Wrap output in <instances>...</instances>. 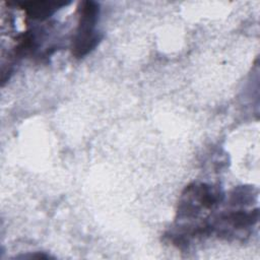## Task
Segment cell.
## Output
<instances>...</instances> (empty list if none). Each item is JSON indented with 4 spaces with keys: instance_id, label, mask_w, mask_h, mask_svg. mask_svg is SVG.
Segmentation results:
<instances>
[{
    "instance_id": "1",
    "label": "cell",
    "mask_w": 260,
    "mask_h": 260,
    "mask_svg": "<svg viewBox=\"0 0 260 260\" xmlns=\"http://www.w3.org/2000/svg\"><path fill=\"white\" fill-rule=\"evenodd\" d=\"M222 200V194L211 186L193 183L186 187L179 201L180 219L196 217L202 209H212Z\"/></svg>"
},
{
    "instance_id": "2",
    "label": "cell",
    "mask_w": 260,
    "mask_h": 260,
    "mask_svg": "<svg viewBox=\"0 0 260 260\" xmlns=\"http://www.w3.org/2000/svg\"><path fill=\"white\" fill-rule=\"evenodd\" d=\"M67 5L64 2H49V1H37V2H22L20 7L25 10L27 17L31 19L44 20L52 15L59 7Z\"/></svg>"
}]
</instances>
